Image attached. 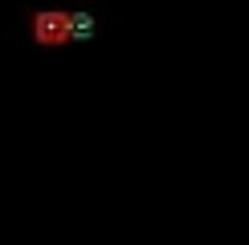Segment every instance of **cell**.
<instances>
[{"mask_svg":"<svg viewBox=\"0 0 249 245\" xmlns=\"http://www.w3.org/2000/svg\"><path fill=\"white\" fill-rule=\"evenodd\" d=\"M33 37H37V45H61V41H70V13H37L33 17Z\"/></svg>","mask_w":249,"mask_h":245,"instance_id":"6da1fadb","label":"cell"},{"mask_svg":"<svg viewBox=\"0 0 249 245\" xmlns=\"http://www.w3.org/2000/svg\"><path fill=\"white\" fill-rule=\"evenodd\" d=\"M94 37V17L90 13H70V41H90Z\"/></svg>","mask_w":249,"mask_h":245,"instance_id":"7a4b0ae2","label":"cell"}]
</instances>
